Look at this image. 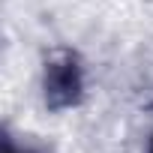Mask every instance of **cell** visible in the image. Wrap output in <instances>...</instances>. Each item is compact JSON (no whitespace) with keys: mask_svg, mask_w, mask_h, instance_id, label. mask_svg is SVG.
I'll list each match as a JSON object with an SVG mask.
<instances>
[{"mask_svg":"<svg viewBox=\"0 0 153 153\" xmlns=\"http://www.w3.org/2000/svg\"><path fill=\"white\" fill-rule=\"evenodd\" d=\"M45 102L51 108H69L81 99V90H84V75H81V66H78V57L69 54V51H60L48 60L45 66Z\"/></svg>","mask_w":153,"mask_h":153,"instance_id":"1","label":"cell"},{"mask_svg":"<svg viewBox=\"0 0 153 153\" xmlns=\"http://www.w3.org/2000/svg\"><path fill=\"white\" fill-rule=\"evenodd\" d=\"M3 153H27V150H12V147L6 144V150H3Z\"/></svg>","mask_w":153,"mask_h":153,"instance_id":"2","label":"cell"}]
</instances>
